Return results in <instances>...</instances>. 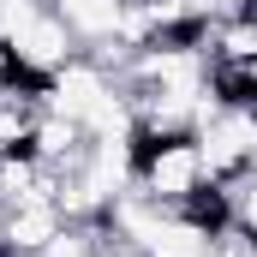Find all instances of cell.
Returning a JSON list of instances; mask_svg holds the SVG:
<instances>
[{
	"label": "cell",
	"instance_id": "obj_5",
	"mask_svg": "<svg viewBox=\"0 0 257 257\" xmlns=\"http://www.w3.org/2000/svg\"><path fill=\"white\" fill-rule=\"evenodd\" d=\"M96 257H144V251H138L132 239H120V233H108V227H102V251H96Z\"/></svg>",
	"mask_w": 257,
	"mask_h": 257
},
{
	"label": "cell",
	"instance_id": "obj_4",
	"mask_svg": "<svg viewBox=\"0 0 257 257\" xmlns=\"http://www.w3.org/2000/svg\"><path fill=\"white\" fill-rule=\"evenodd\" d=\"M54 12L66 18V30L90 48V42H108L114 30H120V12H126V0H48Z\"/></svg>",
	"mask_w": 257,
	"mask_h": 257
},
{
	"label": "cell",
	"instance_id": "obj_2",
	"mask_svg": "<svg viewBox=\"0 0 257 257\" xmlns=\"http://www.w3.org/2000/svg\"><path fill=\"white\" fill-rule=\"evenodd\" d=\"M0 42L12 48V60L24 66L30 78H42V84H48V78H54L60 66H72L78 54H84V42H78V36L66 30V18L54 12V6H36V12H30L24 24H12V30H6Z\"/></svg>",
	"mask_w": 257,
	"mask_h": 257
},
{
	"label": "cell",
	"instance_id": "obj_3",
	"mask_svg": "<svg viewBox=\"0 0 257 257\" xmlns=\"http://www.w3.org/2000/svg\"><path fill=\"white\" fill-rule=\"evenodd\" d=\"M60 227H66L60 203H18V209L6 215V251L12 257H36Z\"/></svg>",
	"mask_w": 257,
	"mask_h": 257
},
{
	"label": "cell",
	"instance_id": "obj_6",
	"mask_svg": "<svg viewBox=\"0 0 257 257\" xmlns=\"http://www.w3.org/2000/svg\"><path fill=\"white\" fill-rule=\"evenodd\" d=\"M6 215H12V209H6V203H0V245H6Z\"/></svg>",
	"mask_w": 257,
	"mask_h": 257
},
{
	"label": "cell",
	"instance_id": "obj_1",
	"mask_svg": "<svg viewBox=\"0 0 257 257\" xmlns=\"http://www.w3.org/2000/svg\"><path fill=\"white\" fill-rule=\"evenodd\" d=\"M132 150H138V192H150L168 209H180L197 186H209L197 132H186V138H138L132 132Z\"/></svg>",
	"mask_w": 257,
	"mask_h": 257
}]
</instances>
